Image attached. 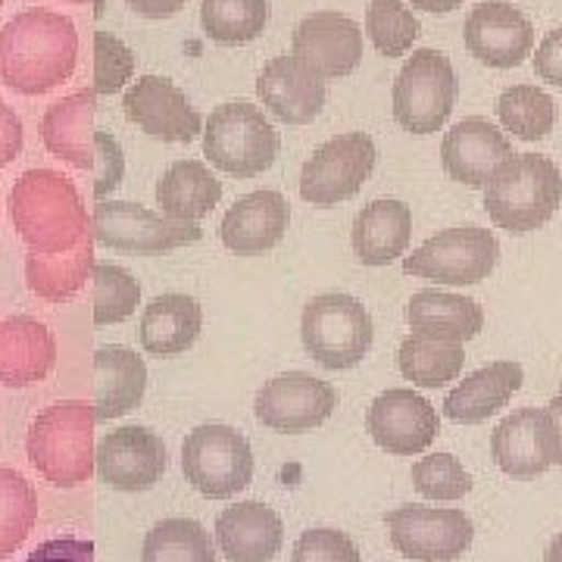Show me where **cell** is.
Returning <instances> with one entry per match:
<instances>
[{
	"instance_id": "4dcf8cb0",
	"label": "cell",
	"mask_w": 562,
	"mask_h": 562,
	"mask_svg": "<svg viewBox=\"0 0 562 562\" xmlns=\"http://www.w3.org/2000/svg\"><path fill=\"white\" fill-rule=\"evenodd\" d=\"M222 198L220 179L201 160L172 162L157 181V203L162 216L179 222L203 220Z\"/></svg>"
},
{
	"instance_id": "4316f807",
	"label": "cell",
	"mask_w": 562,
	"mask_h": 562,
	"mask_svg": "<svg viewBox=\"0 0 562 562\" xmlns=\"http://www.w3.org/2000/svg\"><path fill=\"white\" fill-rule=\"evenodd\" d=\"M406 322L416 335L465 344L484 328V310L472 297L425 288L406 303Z\"/></svg>"
},
{
	"instance_id": "ee69618b",
	"label": "cell",
	"mask_w": 562,
	"mask_h": 562,
	"mask_svg": "<svg viewBox=\"0 0 562 562\" xmlns=\"http://www.w3.org/2000/svg\"><path fill=\"white\" fill-rule=\"evenodd\" d=\"M535 72L541 81L562 88V29L547 32V38L541 41V47L535 54Z\"/></svg>"
},
{
	"instance_id": "8fae6325",
	"label": "cell",
	"mask_w": 562,
	"mask_h": 562,
	"mask_svg": "<svg viewBox=\"0 0 562 562\" xmlns=\"http://www.w3.org/2000/svg\"><path fill=\"white\" fill-rule=\"evenodd\" d=\"M94 241L125 254H166L201 241L198 222H179L128 201H101L91 213Z\"/></svg>"
},
{
	"instance_id": "9c48e42d",
	"label": "cell",
	"mask_w": 562,
	"mask_h": 562,
	"mask_svg": "<svg viewBox=\"0 0 562 562\" xmlns=\"http://www.w3.org/2000/svg\"><path fill=\"white\" fill-rule=\"evenodd\" d=\"M457 94L460 81L447 54L435 47L413 50L394 79V120L413 135H435L450 120Z\"/></svg>"
},
{
	"instance_id": "ac0fdd59",
	"label": "cell",
	"mask_w": 562,
	"mask_h": 562,
	"mask_svg": "<svg viewBox=\"0 0 562 562\" xmlns=\"http://www.w3.org/2000/svg\"><path fill=\"white\" fill-rule=\"evenodd\" d=\"M291 54L322 79H344L362 60V29L338 10H319L297 22Z\"/></svg>"
},
{
	"instance_id": "8992f818",
	"label": "cell",
	"mask_w": 562,
	"mask_h": 562,
	"mask_svg": "<svg viewBox=\"0 0 562 562\" xmlns=\"http://www.w3.org/2000/svg\"><path fill=\"white\" fill-rule=\"evenodd\" d=\"M279 132L254 103H222L203 122V157L235 179H257L279 157Z\"/></svg>"
},
{
	"instance_id": "8d00e7d4",
	"label": "cell",
	"mask_w": 562,
	"mask_h": 562,
	"mask_svg": "<svg viewBox=\"0 0 562 562\" xmlns=\"http://www.w3.org/2000/svg\"><path fill=\"white\" fill-rule=\"evenodd\" d=\"M503 128L522 140H541L557 125V103L538 85H513L497 101Z\"/></svg>"
},
{
	"instance_id": "f1b7e54d",
	"label": "cell",
	"mask_w": 562,
	"mask_h": 562,
	"mask_svg": "<svg viewBox=\"0 0 562 562\" xmlns=\"http://www.w3.org/2000/svg\"><path fill=\"white\" fill-rule=\"evenodd\" d=\"M203 325L201 303L188 294H162L144 306L138 322L140 347L154 357H179L198 341Z\"/></svg>"
},
{
	"instance_id": "bcb514c9",
	"label": "cell",
	"mask_w": 562,
	"mask_h": 562,
	"mask_svg": "<svg viewBox=\"0 0 562 562\" xmlns=\"http://www.w3.org/2000/svg\"><path fill=\"white\" fill-rule=\"evenodd\" d=\"M125 3L144 20H169V16L184 10L188 0H125Z\"/></svg>"
},
{
	"instance_id": "6da1fadb",
	"label": "cell",
	"mask_w": 562,
	"mask_h": 562,
	"mask_svg": "<svg viewBox=\"0 0 562 562\" xmlns=\"http://www.w3.org/2000/svg\"><path fill=\"white\" fill-rule=\"evenodd\" d=\"M76 22L54 10H25L0 25V81L25 98H38L76 72Z\"/></svg>"
},
{
	"instance_id": "5b68a950",
	"label": "cell",
	"mask_w": 562,
	"mask_h": 562,
	"mask_svg": "<svg viewBox=\"0 0 562 562\" xmlns=\"http://www.w3.org/2000/svg\"><path fill=\"white\" fill-rule=\"evenodd\" d=\"M562 203V176L557 162L541 154H513L484 184V210L491 222L528 235L553 220Z\"/></svg>"
},
{
	"instance_id": "ba28073f",
	"label": "cell",
	"mask_w": 562,
	"mask_h": 562,
	"mask_svg": "<svg viewBox=\"0 0 562 562\" xmlns=\"http://www.w3.org/2000/svg\"><path fill=\"white\" fill-rule=\"evenodd\" d=\"M181 469L198 494L210 501H228L254 479V450L238 428L210 422L184 438Z\"/></svg>"
},
{
	"instance_id": "836d02e7",
	"label": "cell",
	"mask_w": 562,
	"mask_h": 562,
	"mask_svg": "<svg viewBox=\"0 0 562 562\" xmlns=\"http://www.w3.org/2000/svg\"><path fill=\"white\" fill-rule=\"evenodd\" d=\"M269 22V0H203L201 25L206 38L238 47L262 35Z\"/></svg>"
},
{
	"instance_id": "e575fe53",
	"label": "cell",
	"mask_w": 562,
	"mask_h": 562,
	"mask_svg": "<svg viewBox=\"0 0 562 562\" xmlns=\"http://www.w3.org/2000/svg\"><path fill=\"white\" fill-rule=\"evenodd\" d=\"M140 562H216V547L201 522L166 519L147 531Z\"/></svg>"
},
{
	"instance_id": "f35d334b",
	"label": "cell",
	"mask_w": 562,
	"mask_h": 562,
	"mask_svg": "<svg viewBox=\"0 0 562 562\" xmlns=\"http://www.w3.org/2000/svg\"><path fill=\"white\" fill-rule=\"evenodd\" d=\"M94 322L98 325H116L125 322L140 301V284L135 276L113 262H98L94 272Z\"/></svg>"
},
{
	"instance_id": "d4e9b609",
	"label": "cell",
	"mask_w": 562,
	"mask_h": 562,
	"mask_svg": "<svg viewBox=\"0 0 562 562\" xmlns=\"http://www.w3.org/2000/svg\"><path fill=\"white\" fill-rule=\"evenodd\" d=\"M216 541L225 560L269 562L279 557L284 543V525L279 513L257 501L228 506L216 522Z\"/></svg>"
},
{
	"instance_id": "f907efd6",
	"label": "cell",
	"mask_w": 562,
	"mask_h": 562,
	"mask_svg": "<svg viewBox=\"0 0 562 562\" xmlns=\"http://www.w3.org/2000/svg\"><path fill=\"white\" fill-rule=\"evenodd\" d=\"M69 3H98V13H101L103 0H69Z\"/></svg>"
},
{
	"instance_id": "c3c4849f",
	"label": "cell",
	"mask_w": 562,
	"mask_h": 562,
	"mask_svg": "<svg viewBox=\"0 0 562 562\" xmlns=\"http://www.w3.org/2000/svg\"><path fill=\"white\" fill-rule=\"evenodd\" d=\"M547 409H550V413H553V419H557V431H560V462H557V465H562V382H560V394L550 401Z\"/></svg>"
},
{
	"instance_id": "ffe728a7",
	"label": "cell",
	"mask_w": 562,
	"mask_h": 562,
	"mask_svg": "<svg viewBox=\"0 0 562 562\" xmlns=\"http://www.w3.org/2000/svg\"><path fill=\"white\" fill-rule=\"evenodd\" d=\"M166 465H169L166 443L160 441V435L140 425H125L110 431L98 447V475L110 487L125 494L150 491L162 479Z\"/></svg>"
},
{
	"instance_id": "cb8c5ba5",
	"label": "cell",
	"mask_w": 562,
	"mask_h": 562,
	"mask_svg": "<svg viewBox=\"0 0 562 562\" xmlns=\"http://www.w3.org/2000/svg\"><path fill=\"white\" fill-rule=\"evenodd\" d=\"M57 366V341L44 322L10 316L0 322V384L32 387L44 382Z\"/></svg>"
},
{
	"instance_id": "83f0119b",
	"label": "cell",
	"mask_w": 562,
	"mask_h": 562,
	"mask_svg": "<svg viewBox=\"0 0 562 562\" xmlns=\"http://www.w3.org/2000/svg\"><path fill=\"white\" fill-rule=\"evenodd\" d=\"M147 366L128 347H101L94 353V416L110 422L144 401Z\"/></svg>"
},
{
	"instance_id": "7402d4cb",
	"label": "cell",
	"mask_w": 562,
	"mask_h": 562,
	"mask_svg": "<svg viewBox=\"0 0 562 562\" xmlns=\"http://www.w3.org/2000/svg\"><path fill=\"white\" fill-rule=\"evenodd\" d=\"M257 94L262 106L288 125H306L325 106V79L310 66H303L294 54L276 57L262 66L257 79Z\"/></svg>"
},
{
	"instance_id": "f6af8a7d",
	"label": "cell",
	"mask_w": 562,
	"mask_h": 562,
	"mask_svg": "<svg viewBox=\"0 0 562 562\" xmlns=\"http://www.w3.org/2000/svg\"><path fill=\"white\" fill-rule=\"evenodd\" d=\"M22 144H25L22 120L13 113V106L0 101V169L20 157Z\"/></svg>"
},
{
	"instance_id": "e0dca14e",
	"label": "cell",
	"mask_w": 562,
	"mask_h": 562,
	"mask_svg": "<svg viewBox=\"0 0 562 562\" xmlns=\"http://www.w3.org/2000/svg\"><path fill=\"white\" fill-rule=\"evenodd\" d=\"M366 428L391 457H416L438 438L441 419L438 409L413 387H391L372 401Z\"/></svg>"
},
{
	"instance_id": "277c9868",
	"label": "cell",
	"mask_w": 562,
	"mask_h": 562,
	"mask_svg": "<svg viewBox=\"0 0 562 562\" xmlns=\"http://www.w3.org/2000/svg\"><path fill=\"white\" fill-rule=\"evenodd\" d=\"M94 425V403L85 401H60L35 416L25 438V453L44 482L72 491L91 479L98 465Z\"/></svg>"
},
{
	"instance_id": "74e56055",
	"label": "cell",
	"mask_w": 562,
	"mask_h": 562,
	"mask_svg": "<svg viewBox=\"0 0 562 562\" xmlns=\"http://www.w3.org/2000/svg\"><path fill=\"white\" fill-rule=\"evenodd\" d=\"M422 25L413 10L401 0H369L366 7V35L382 57H403L413 50Z\"/></svg>"
},
{
	"instance_id": "4fadbf2b",
	"label": "cell",
	"mask_w": 562,
	"mask_h": 562,
	"mask_svg": "<svg viewBox=\"0 0 562 562\" xmlns=\"http://www.w3.org/2000/svg\"><path fill=\"white\" fill-rule=\"evenodd\" d=\"M501 260V244L487 228H447L403 260V272L441 284H479Z\"/></svg>"
},
{
	"instance_id": "5bb4252c",
	"label": "cell",
	"mask_w": 562,
	"mask_h": 562,
	"mask_svg": "<svg viewBox=\"0 0 562 562\" xmlns=\"http://www.w3.org/2000/svg\"><path fill=\"white\" fill-rule=\"evenodd\" d=\"M338 406L335 384L322 382L310 372H288L266 382L257 394V422L269 431L301 435L313 431Z\"/></svg>"
},
{
	"instance_id": "2e32d148",
	"label": "cell",
	"mask_w": 562,
	"mask_h": 562,
	"mask_svg": "<svg viewBox=\"0 0 562 562\" xmlns=\"http://www.w3.org/2000/svg\"><path fill=\"white\" fill-rule=\"evenodd\" d=\"M491 453L506 475L538 479L560 462V431L550 409H519L494 428Z\"/></svg>"
},
{
	"instance_id": "f546056e",
	"label": "cell",
	"mask_w": 562,
	"mask_h": 562,
	"mask_svg": "<svg viewBox=\"0 0 562 562\" xmlns=\"http://www.w3.org/2000/svg\"><path fill=\"white\" fill-rule=\"evenodd\" d=\"M413 238V210L403 201H375L362 206L353 222V250L362 266H387Z\"/></svg>"
},
{
	"instance_id": "484cf974",
	"label": "cell",
	"mask_w": 562,
	"mask_h": 562,
	"mask_svg": "<svg viewBox=\"0 0 562 562\" xmlns=\"http://www.w3.org/2000/svg\"><path fill=\"white\" fill-rule=\"evenodd\" d=\"M525 372L519 362L501 360L484 366L479 372H472L469 379H462L443 401L447 419L462 422V425H479L487 422L494 413H501L506 403L513 401V394L522 387Z\"/></svg>"
},
{
	"instance_id": "d590c367",
	"label": "cell",
	"mask_w": 562,
	"mask_h": 562,
	"mask_svg": "<svg viewBox=\"0 0 562 562\" xmlns=\"http://www.w3.org/2000/svg\"><path fill=\"white\" fill-rule=\"evenodd\" d=\"M38 519V494L16 469L0 465V560H10L32 535Z\"/></svg>"
},
{
	"instance_id": "7a4b0ae2",
	"label": "cell",
	"mask_w": 562,
	"mask_h": 562,
	"mask_svg": "<svg viewBox=\"0 0 562 562\" xmlns=\"http://www.w3.org/2000/svg\"><path fill=\"white\" fill-rule=\"evenodd\" d=\"M10 220L32 254H69L94 235L79 188L54 169L22 172L10 191Z\"/></svg>"
},
{
	"instance_id": "1f68e13d",
	"label": "cell",
	"mask_w": 562,
	"mask_h": 562,
	"mask_svg": "<svg viewBox=\"0 0 562 562\" xmlns=\"http://www.w3.org/2000/svg\"><path fill=\"white\" fill-rule=\"evenodd\" d=\"M94 235L69 254H32L25 257L29 291L47 303L72 301L94 272Z\"/></svg>"
},
{
	"instance_id": "ab89813d",
	"label": "cell",
	"mask_w": 562,
	"mask_h": 562,
	"mask_svg": "<svg viewBox=\"0 0 562 562\" xmlns=\"http://www.w3.org/2000/svg\"><path fill=\"white\" fill-rule=\"evenodd\" d=\"M413 487L428 501H462L472 491V475L450 453H431L413 465Z\"/></svg>"
},
{
	"instance_id": "d6986e66",
	"label": "cell",
	"mask_w": 562,
	"mask_h": 562,
	"mask_svg": "<svg viewBox=\"0 0 562 562\" xmlns=\"http://www.w3.org/2000/svg\"><path fill=\"white\" fill-rule=\"evenodd\" d=\"M462 41L469 54L491 69H516L525 57H531L535 47V29L522 10L503 0L479 3L462 29Z\"/></svg>"
},
{
	"instance_id": "d6a6232c",
	"label": "cell",
	"mask_w": 562,
	"mask_h": 562,
	"mask_svg": "<svg viewBox=\"0 0 562 562\" xmlns=\"http://www.w3.org/2000/svg\"><path fill=\"white\" fill-rule=\"evenodd\" d=\"M397 362L406 382L419 384V387H443L447 382H457L462 372V344L441 341V338H428V335H409L403 338L397 350Z\"/></svg>"
},
{
	"instance_id": "7dc6e473",
	"label": "cell",
	"mask_w": 562,
	"mask_h": 562,
	"mask_svg": "<svg viewBox=\"0 0 562 562\" xmlns=\"http://www.w3.org/2000/svg\"><path fill=\"white\" fill-rule=\"evenodd\" d=\"M409 3L425 13H453L462 7V0H409Z\"/></svg>"
},
{
	"instance_id": "3957f363",
	"label": "cell",
	"mask_w": 562,
	"mask_h": 562,
	"mask_svg": "<svg viewBox=\"0 0 562 562\" xmlns=\"http://www.w3.org/2000/svg\"><path fill=\"white\" fill-rule=\"evenodd\" d=\"M98 91L85 88L63 98L41 116V140L47 154L94 176V198L103 201L125 176V157L120 140L94 128Z\"/></svg>"
},
{
	"instance_id": "816d5d0a",
	"label": "cell",
	"mask_w": 562,
	"mask_h": 562,
	"mask_svg": "<svg viewBox=\"0 0 562 562\" xmlns=\"http://www.w3.org/2000/svg\"><path fill=\"white\" fill-rule=\"evenodd\" d=\"M0 7H3V0H0Z\"/></svg>"
},
{
	"instance_id": "52a82bcc",
	"label": "cell",
	"mask_w": 562,
	"mask_h": 562,
	"mask_svg": "<svg viewBox=\"0 0 562 562\" xmlns=\"http://www.w3.org/2000/svg\"><path fill=\"white\" fill-rule=\"evenodd\" d=\"M303 347L325 369H353L372 347V316L350 294H319L303 306Z\"/></svg>"
},
{
	"instance_id": "603a6c76",
	"label": "cell",
	"mask_w": 562,
	"mask_h": 562,
	"mask_svg": "<svg viewBox=\"0 0 562 562\" xmlns=\"http://www.w3.org/2000/svg\"><path fill=\"white\" fill-rule=\"evenodd\" d=\"M291 206L279 191H254L222 216V244L238 257H260L284 238Z\"/></svg>"
},
{
	"instance_id": "60d3db41",
	"label": "cell",
	"mask_w": 562,
	"mask_h": 562,
	"mask_svg": "<svg viewBox=\"0 0 562 562\" xmlns=\"http://www.w3.org/2000/svg\"><path fill=\"white\" fill-rule=\"evenodd\" d=\"M135 76L132 47L110 32H94V91L116 94Z\"/></svg>"
},
{
	"instance_id": "681fc988",
	"label": "cell",
	"mask_w": 562,
	"mask_h": 562,
	"mask_svg": "<svg viewBox=\"0 0 562 562\" xmlns=\"http://www.w3.org/2000/svg\"><path fill=\"white\" fill-rule=\"evenodd\" d=\"M543 562H562V535H557L550 547H547V553H543Z\"/></svg>"
},
{
	"instance_id": "44dd1931",
	"label": "cell",
	"mask_w": 562,
	"mask_h": 562,
	"mask_svg": "<svg viewBox=\"0 0 562 562\" xmlns=\"http://www.w3.org/2000/svg\"><path fill=\"white\" fill-rule=\"evenodd\" d=\"M513 157V144L494 122L469 116L457 122L441 144L443 172L465 188H484L503 162Z\"/></svg>"
},
{
	"instance_id": "b9f144b4",
	"label": "cell",
	"mask_w": 562,
	"mask_h": 562,
	"mask_svg": "<svg viewBox=\"0 0 562 562\" xmlns=\"http://www.w3.org/2000/svg\"><path fill=\"white\" fill-rule=\"evenodd\" d=\"M291 562H362L357 543L338 528H310L294 543Z\"/></svg>"
},
{
	"instance_id": "7c38bea8",
	"label": "cell",
	"mask_w": 562,
	"mask_h": 562,
	"mask_svg": "<svg viewBox=\"0 0 562 562\" xmlns=\"http://www.w3.org/2000/svg\"><path fill=\"white\" fill-rule=\"evenodd\" d=\"M394 550L419 562H453L472 547V519L453 506H397L384 516Z\"/></svg>"
},
{
	"instance_id": "7bdbcfd3",
	"label": "cell",
	"mask_w": 562,
	"mask_h": 562,
	"mask_svg": "<svg viewBox=\"0 0 562 562\" xmlns=\"http://www.w3.org/2000/svg\"><path fill=\"white\" fill-rule=\"evenodd\" d=\"M25 562H94V543L81 538H54L41 543Z\"/></svg>"
},
{
	"instance_id": "9a60e30c",
	"label": "cell",
	"mask_w": 562,
	"mask_h": 562,
	"mask_svg": "<svg viewBox=\"0 0 562 562\" xmlns=\"http://www.w3.org/2000/svg\"><path fill=\"white\" fill-rule=\"evenodd\" d=\"M125 120L144 135L166 144H191L203 132L201 113L188 103L176 81L162 76H140L122 94Z\"/></svg>"
},
{
	"instance_id": "30bf717a",
	"label": "cell",
	"mask_w": 562,
	"mask_h": 562,
	"mask_svg": "<svg viewBox=\"0 0 562 562\" xmlns=\"http://www.w3.org/2000/svg\"><path fill=\"white\" fill-rule=\"evenodd\" d=\"M375 140L366 132L335 135L301 169V198L313 206H335L360 194L375 169Z\"/></svg>"
}]
</instances>
